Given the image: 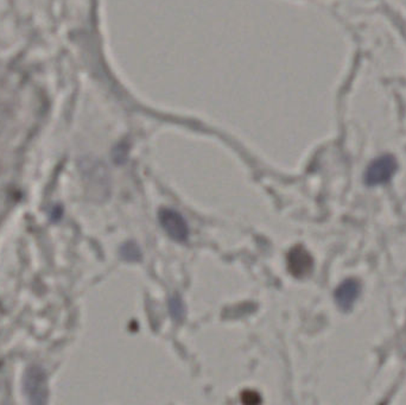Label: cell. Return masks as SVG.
<instances>
[{"label": "cell", "mask_w": 406, "mask_h": 405, "mask_svg": "<svg viewBox=\"0 0 406 405\" xmlns=\"http://www.w3.org/2000/svg\"><path fill=\"white\" fill-rule=\"evenodd\" d=\"M23 388L31 404H45L48 401V381L44 371L38 366H31L25 373Z\"/></svg>", "instance_id": "6da1fadb"}, {"label": "cell", "mask_w": 406, "mask_h": 405, "mask_svg": "<svg viewBox=\"0 0 406 405\" xmlns=\"http://www.w3.org/2000/svg\"><path fill=\"white\" fill-rule=\"evenodd\" d=\"M397 168L398 164L394 156H382L369 164L365 172V183L371 187L386 183L392 179Z\"/></svg>", "instance_id": "7a4b0ae2"}, {"label": "cell", "mask_w": 406, "mask_h": 405, "mask_svg": "<svg viewBox=\"0 0 406 405\" xmlns=\"http://www.w3.org/2000/svg\"><path fill=\"white\" fill-rule=\"evenodd\" d=\"M160 225L176 242H185L188 239L189 229L187 221L178 212L173 209H162L160 212Z\"/></svg>", "instance_id": "3957f363"}, {"label": "cell", "mask_w": 406, "mask_h": 405, "mask_svg": "<svg viewBox=\"0 0 406 405\" xmlns=\"http://www.w3.org/2000/svg\"><path fill=\"white\" fill-rule=\"evenodd\" d=\"M287 269L292 276L304 279L312 274L314 269V259L302 246H296L287 256Z\"/></svg>", "instance_id": "277c9868"}, {"label": "cell", "mask_w": 406, "mask_h": 405, "mask_svg": "<svg viewBox=\"0 0 406 405\" xmlns=\"http://www.w3.org/2000/svg\"><path fill=\"white\" fill-rule=\"evenodd\" d=\"M359 294H360L359 282L355 279H347L335 291V301L340 309L349 311L353 308Z\"/></svg>", "instance_id": "5b68a950"}, {"label": "cell", "mask_w": 406, "mask_h": 405, "mask_svg": "<svg viewBox=\"0 0 406 405\" xmlns=\"http://www.w3.org/2000/svg\"><path fill=\"white\" fill-rule=\"evenodd\" d=\"M121 256L128 262H138L142 258V252L135 242H128L121 247Z\"/></svg>", "instance_id": "8992f818"}, {"label": "cell", "mask_w": 406, "mask_h": 405, "mask_svg": "<svg viewBox=\"0 0 406 405\" xmlns=\"http://www.w3.org/2000/svg\"><path fill=\"white\" fill-rule=\"evenodd\" d=\"M170 311L173 313L174 319H182L183 307H182V303L178 299H171V302H170Z\"/></svg>", "instance_id": "52a82bcc"}, {"label": "cell", "mask_w": 406, "mask_h": 405, "mask_svg": "<svg viewBox=\"0 0 406 405\" xmlns=\"http://www.w3.org/2000/svg\"><path fill=\"white\" fill-rule=\"evenodd\" d=\"M242 399L246 404H257V403L260 402V397H259L258 393H255V391H245V392H242Z\"/></svg>", "instance_id": "ba28073f"}]
</instances>
